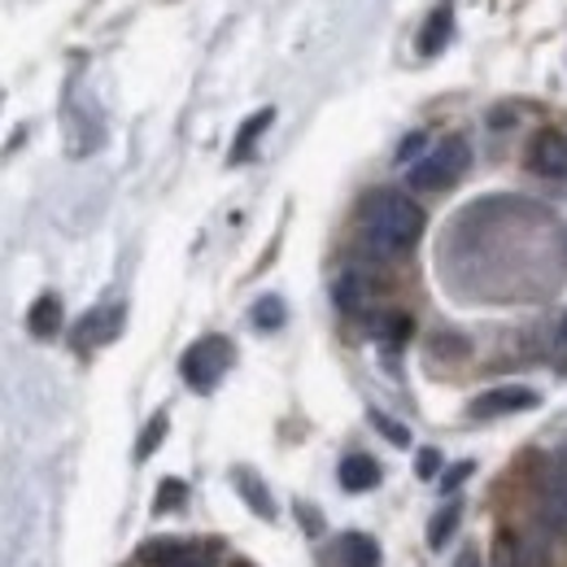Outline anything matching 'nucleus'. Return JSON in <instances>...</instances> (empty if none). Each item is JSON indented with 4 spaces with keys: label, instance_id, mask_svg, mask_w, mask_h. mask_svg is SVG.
Masks as SVG:
<instances>
[{
    "label": "nucleus",
    "instance_id": "27",
    "mask_svg": "<svg viewBox=\"0 0 567 567\" xmlns=\"http://www.w3.org/2000/svg\"><path fill=\"white\" fill-rule=\"evenodd\" d=\"M559 350L567 354V315H564V323H559Z\"/></svg>",
    "mask_w": 567,
    "mask_h": 567
},
{
    "label": "nucleus",
    "instance_id": "11",
    "mask_svg": "<svg viewBox=\"0 0 567 567\" xmlns=\"http://www.w3.org/2000/svg\"><path fill=\"white\" fill-rule=\"evenodd\" d=\"M332 297H337V306H341L346 315H354V310H362V306H367V297H371V284L362 280L358 271H346V276L337 280V288H332Z\"/></svg>",
    "mask_w": 567,
    "mask_h": 567
},
{
    "label": "nucleus",
    "instance_id": "22",
    "mask_svg": "<svg viewBox=\"0 0 567 567\" xmlns=\"http://www.w3.org/2000/svg\"><path fill=\"white\" fill-rule=\"evenodd\" d=\"M472 472H476V463H454V467L441 476V489H445V494H454V489H458V485H463Z\"/></svg>",
    "mask_w": 567,
    "mask_h": 567
},
{
    "label": "nucleus",
    "instance_id": "24",
    "mask_svg": "<svg viewBox=\"0 0 567 567\" xmlns=\"http://www.w3.org/2000/svg\"><path fill=\"white\" fill-rule=\"evenodd\" d=\"M550 524H559V528H567V485L559 489V494L550 497Z\"/></svg>",
    "mask_w": 567,
    "mask_h": 567
},
{
    "label": "nucleus",
    "instance_id": "2",
    "mask_svg": "<svg viewBox=\"0 0 567 567\" xmlns=\"http://www.w3.org/2000/svg\"><path fill=\"white\" fill-rule=\"evenodd\" d=\"M467 162H472L467 141H463V136H445L432 153H424L420 162H411L406 184H411V188H420V193H441V188H450L454 179H463Z\"/></svg>",
    "mask_w": 567,
    "mask_h": 567
},
{
    "label": "nucleus",
    "instance_id": "14",
    "mask_svg": "<svg viewBox=\"0 0 567 567\" xmlns=\"http://www.w3.org/2000/svg\"><path fill=\"white\" fill-rule=\"evenodd\" d=\"M450 27H454L450 9H436V13L427 18L424 31H420V53H424V58H432V53H441V44L450 40Z\"/></svg>",
    "mask_w": 567,
    "mask_h": 567
},
{
    "label": "nucleus",
    "instance_id": "3",
    "mask_svg": "<svg viewBox=\"0 0 567 567\" xmlns=\"http://www.w3.org/2000/svg\"><path fill=\"white\" fill-rule=\"evenodd\" d=\"M227 362H231V346L223 341V337H202L184 362H179V371H184V380L197 389V393H210L214 384L223 380V371H227Z\"/></svg>",
    "mask_w": 567,
    "mask_h": 567
},
{
    "label": "nucleus",
    "instance_id": "12",
    "mask_svg": "<svg viewBox=\"0 0 567 567\" xmlns=\"http://www.w3.org/2000/svg\"><path fill=\"white\" fill-rule=\"evenodd\" d=\"M271 118H276V110H258V114L245 118V127L236 132V144H231V162H245V157H249V148H254V141L271 127Z\"/></svg>",
    "mask_w": 567,
    "mask_h": 567
},
{
    "label": "nucleus",
    "instance_id": "1",
    "mask_svg": "<svg viewBox=\"0 0 567 567\" xmlns=\"http://www.w3.org/2000/svg\"><path fill=\"white\" fill-rule=\"evenodd\" d=\"M424 223L427 218L420 210V202H411L406 193H389L384 188V193H371L362 202V236L384 258H398V254L415 249L420 236H424Z\"/></svg>",
    "mask_w": 567,
    "mask_h": 567
},
{
    "label": "nucleus",
    "instance_id": "15",
    "mask_svg": "<svg viewBox=\"0 0 567 567\" xmlns=\"http://www.w3.org/2000/svg\"><path fill=\"white\" fill-rule=\"evenodd\" d=\"M371 332H375L380 346L398 350V346H406V337H411V315H380Z\"/></svg>",
    "mask_w": 567,
    "mask_h": 567
},
{
    "label": "nucleus",
    "instance_id": "13",
    "mask_svg": "<svg viewBox=\"0 0 567 567\" xmlns=\"http://www.w3.org/2000/svg\"><path fill=\"white\" fill-rule=\"evenodd\" d=\"M458 519H463V506H458V502H445V506L432 515V524H427V546H432V550H441V546L454 537Z\"/></svg>",
    "mask_w": 567,
    "mask_h": 567
},
{
    "label": "nucleus",
    "instance_id": "5",
    "mask_svg": "<svg viewBox=\"0 0 567 567\" xmlns=\"http://www.w3.org/2000/svg\"><path fill=\"white\" fill-rule=\"evenodd\" d=\"M528 166L546 179H567V136L564 132H542L528 144Z\"/></svg>",
    "mask_w": 567,
    "mask_h": 567
},
{
    "label": "nucleus",
    "instance_id": "26",
    "mask_svg": "<svg viewBox=\"0 0 567 567\" xmlns=\"http://www.w3.org/2000/svg\"><path fill=\"white\" fill-rule=\"evenodd\" d=\"M454 567H481V555H476V550H463V555H458V564Z\"/></svg>",
    "mask_w": 567,
    "mask_h": 567
},
{
    "label": "nucleus",
    "instance_id": "10",
    "mask_svg": "<svg viewBox=\"0 0 567 567\" xmlns=\"http://www.w3.org/2000/svg\"><path fill=\"white\" fill-rule=\"evenodd\" d=\"M341 564L346 567H380V546L367 533H346L341 537Z\"/></svg>",
    "mask_w": 567,
    "mask_h": 567
},
{
    "label": "nucleus",
    "instance_id": "4",
    "mask_svg": "<svg viewBox=\"0 0 567 567\" xmlns=\"http://www.w3.org/2000/svg\"><path fill=\"white\" fill-rule=\"evenodd\" d=\"M537 406V393L524 389V384H502V389H489L472 402V415L476 420H494V415H515V411H533Z\"/></svg>",
    "mask_w": 567,
    "mask_h": 567
},
{
    "label": "nucleus",
    "instance_id": "19",
    "mask_svg": "<svg viewBox=\"0 0 567 567\" xmlns=\"http://www.w3.org/2000/svg\"><path fill=\"white\" fill-rule=\"evenodd\" d=\"M162 436H166V415H157L153 424L144 427V436H141V445H136V458H148L157 445H162Z\"/></svg>",
    "mask_w": 567,
    "mask_h": 567
},
{
    "label": "nucleus",
    "instance_id": "9",
    "mask_svg": "<svg viewBox=\"0 0 567 567\" xmlns=\"http://www.w3.org/2000/svg\"><path fill=\"white\" fill-rule=\"evenodd\" d=\"M27 328H31V337H40V341L58 337V332H62V301H58L53 292H44V297L31 306V315H27Z\"/></svg>",
    "mask_w": 567,
    "mask_h": 567
},
{
    "label": "nucleus",
    "instance_id": "17",
    "mask_svg": "<svg viewBox=\"0 0 567 567\" xmlns=\"http://www.w3.org/2000/svg\"><path fill=\"white\" fill-rule=\"evenodd\" d=\"M254 323H258V328H267V332H271V328H280V323H284V301H280V297H262V301L254 306Z\"/></svg>",
    "mask_w": 567,
    "mask_h": 567
},
{
    "label": "nucleus",
    "instance_id": "16",
    "mask_svg": "<svg viewBox=\"0 0 567 567\" xmlns=\"http://www.w3.org/2000/svg\"><path fill=\"white\" fill-rule=\"evenodd\" d=\"M236 489L245 494V502H249V506H254L262 519H276V502H271V494H267V489H262V485H258L249 472H236Z\"/></svg>",
    "mask_w": 567,
    "mask_h": 567
},
{
    "label": "nucleus",
    "instance_id": "21",
    "mask_svg": "<svg viewBox=\"0 0 567 567\" xmlns=\"http://www.w3.org/2000/svg\"><path fill=\"white\" fill-rule=\"evenodd\" d=\"M184 497H188V489H184L179 481H166V485L157 489V502H153V506H157V511H171V506H179Z\"/></svg>",
    "mask_w": 567,
    "mask_h": 567
},
{
    "label": "nucleus",
    "instance_id": "8",
    "mask_svg": "<svg viewBox=\"0 0 567 567\" xmlns=\"http://www.w3.org/2000/svg\"><path fill=\"white\" fill-rule=\"evenodd\" d=\"M341 485H346L350 494L375 489V485H380V463H375L371 454H350V458L341 463Z\"/></svg>",
    "mask_w": 567,
    "mask_h": 567
},
{
    "label": "nucleus",
    "instance_id": "23",
    "mask_svg": "<svg viewBox=\"0 0 567 567\" xmlns=\"http://www.w3.org/2000/svg\"><path fill=\"white\" fill-rule=\"evenodd\" d=\"M415 472H420V481H432V476L441 472V454H436V450H420V458H415Z\"/></svg>",
    "mask_w": 567,
    "mask_h": 567
},
{
    "label": "nucleus",
    "instance_id": "20",
    "mask_svg": "<svg viewBox=\"0 0 567 567\" xmlns=\"http://www.w3.org/2000/svg\"><path fill=\"white\" fill-rule=\"evenodd\" d=\"M432 354H450V358H463L467 354V341L463 337H454V332H441V337H432Z\"/></svg>",
    "mask_w": 567,
    "mask_h": 567
},
{
    "label": "nucleus",
    "instance_id": "7",
    "mask_svg": "<svg viewBox=\"0 0 567 567\" xmlns=\"http://www.w3.org/2000/svg\"><path fill=\"white\" fill-rule=\"evenodd\" d=\"M118 328H123V306H101V310H92V315L79 323L74 341H79V350H83V346H105V341L118 337Z\"/></svg>",
    "mask_w": 567,
    "mask_h": 567
},
{
    "label": "nucleus",
    "instance_id": "25",
    "mask_svg": "<svg viewBox=\"0 0 567 567\" xmlns=\"http://www.w3.org/2000/svg\"><path fill=\"white\" fill-rule=\"evenodd\" d=\"M420 144H424V136H420V132H415V136H406V141H402V148H398V162H415V157H420Z\"/></svg>",
    "mask_w": 567,
    "mask_h": 567
},
{
    "label": "nucleus",
    "instance_id": "28",
    "mask_svg": "<svg viewBox=\"0 0 567 567\" xmlns=\"http://www.w3.org/2000/svg\"><path fill=\"white\" fill-rule=\"evenodd\" d=\"M559 467H564V481H567V445H564V454H559Z\"/></svg>",
    "mask_w": 567,
    "mask_h": 567
},
{
    "label": "nucleus",
    "instance_id": "18",
    "mask_svg": "<svg viewBox=\"0 0 567 567\" xmlns=\"http://www.w3.org/2000/svg\"><path fill=\"white\" fill-rule=\"evenodd\" d=\"M371 424L380 427V432H384V436H389L393 445H411V427L398 424V420H389L384 411H371Z\"/></svg>",
    "mask_w": 567,
    "mask_h": 567
},
{
    "label": "nucleus",
    "instance_id": "6",
    "mask_svg": "<svg viewBox=\"0 0 567 567\" xmlns=\"http://www.w3.org/2000/svg\"><path fill=\"white\" fill-rule=\"evenodd\" d=\"M497 567H550V550H546V542H542V537L511 533V537H502Z\"/></svg>",
    "mask_w": 567,
    "mask_h": 567
}]
</instances>
